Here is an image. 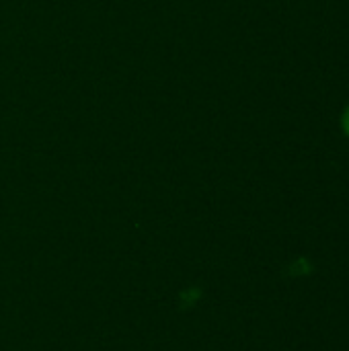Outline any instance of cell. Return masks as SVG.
I'll use <instances>...</instances> for the list:
<instances>
[{"label": "cell", "instance_id": "cell-1", "mask_svg": "<svg viewBox=\"0 0 349 351\" xmlns=\"http://www.w3.org/2000/svg\"><path fill=\"white\" fill-rule=\"evenodd\" d=\"M341 128H344V132L349 136V107L344 111V117H341Z\"/></svg>", "mask_w": 349, "mask_h": 351}]
</instances>
